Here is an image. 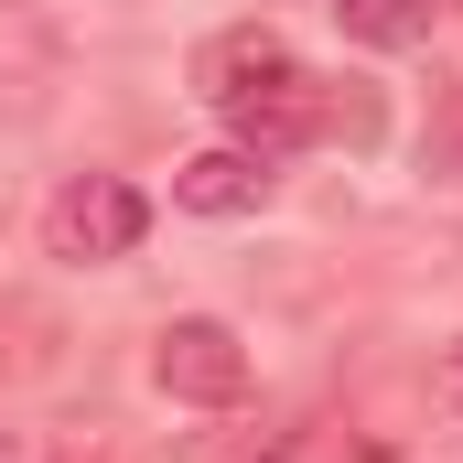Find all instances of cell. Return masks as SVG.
<instances>
[{"instance_id":"6da1fadb","label":"cell","mask_w":463,"mask_h":463,"mask_svg":"<svg viewBox=\"0 0 463 463\" xmlns=\"http://www.w3.org/2000/svg\"><path fill=\"white\" fill-rule=\"evenodd\" d=\"M194 98L237 129V151H259V162H280V151H302V140H366L377 129V109L366 98H345L335 76H313L269 22H237V33H216L205 54H194Z\"/></svg>"},{"instance_id":"7a4b0ae2","label":"cell","mask_w":463,"mask_h":463,"mask_svg":"<svg viewBox=\"0 0 463 463\" xmlns=\"http://www.w3.org/2000/svg\"><path fill=\"white\" fill-rule=\"evenodd\" d=\"M140 237H151V194H140V184H118V173H76V184H54V205H43V248H54V259H76V269L129 259Z\"/></svg>"},{"instance_id":"3957f363","label":"cell","mask_w":463,"mask_h":463,"mask_svg":"<svg viewBox=\"0 0 463 463\" xmlns=\"http://www.w3.org/2000/svg\"><path fill=\"white\" fill-rule=\"evenodd\" d=\"M151 388L184 399V410H237L248 399V345H237L216 313H173L151 335Z\"/></svg>"},{"instance_id":"277c9868","label":"cell","mask_w":463,"mask_h":463,"mask_svg":"<svg viewBox=\"0 0 463 463\" xmlns=\"http://www.w3.org/2000/svg\"><path fill=\"white\" fill-rule=\"evenodd\" d=\"M173 205H194V216H259L269 205V162L259 151H194V162H173Z\"/></svg>"},{"instance_id":"5b68a950","label":"cell","mask_w":463,"mask_h":463,"mask_svg":"<svg viewBox=\"0 0 463 463\" xmlns=\"http://www.w3.org/2000/svg\"><path fill=\"white\" fill-rule=\"evenodd\" d=\"M431 11H442V0H335V22H345L355 43H377V54L420 43V33H431Z\"/></svg>"},{"instance_id":"8992f818","label":"cell","mask_w":463,"mask_h":463,"mask_svg":"<svg viewBox=\"0 0 463 463\" xmlns=\"http://www.w3.org/2000/svg\"><path fill=\"white\" fill-rule=\"evenodd\" d=\"M269 463H399L377 431H355V420H313V431H291Z\"/></svg>"},{"instance_id":"52a82bcc","label":"cell","mask_w":463,"mask_h":463,"mask_svg":"<svg viewBox=\"0 0 463 463\" xmlns=\"http://www.w3.org/2000/svg\"><path fill=\"white\" fill-rule=\"evenodd\" d=\"M33 335H54V324H43L33 302H11V291H0V366H33Z\"/></svg>"},{"instance_id":"ba28073f","label":"cell","mask_w":463,"mask_h":463,"mask_svg":"<svg viewBox=\"0 0 463 463\" xmlns=\"http://www.w3.org/2000/svg\"><path fill=\"white\" fill-rule=\"evenodd\" d=\"M442 399H453V410H463V345L442 355Z\"/></svg>"},{"instance_id":"9c48e42d","label":"cell","mask_w":463,"mask_h":463,"mask_svg":"<svg viewBox=\"0 0 463 463\" xmlns=\"http://www.w3.org/2000/svg\"><path fill=\"white\" fill-rule=\"evenodd\" d=\"M442 140H453V173H463V98H453V129H442Z\"/></svg>"},{"instance_id":"30bf717a","label":"cell","mask_w":463,"mask_h":463,"mask_svg":"<svg viewBox=\"0 0 463 463\" xmlns=\"http://www.w3.org/2000/svg\"><path fill=\"white\" fill-rule=\"evenodd\" d=\"M0 463H11V431H0Z\"/></svg>"}]
</instances>
